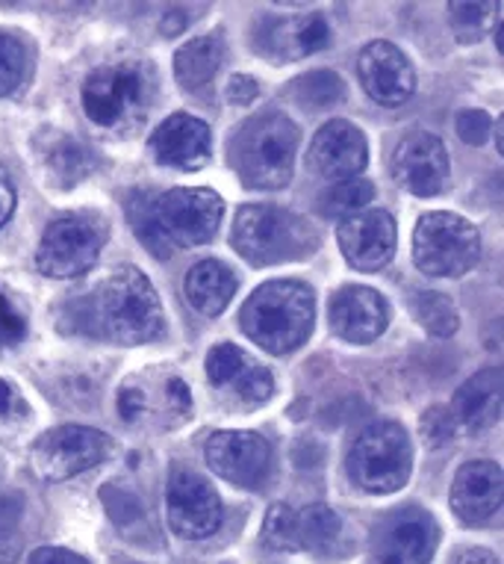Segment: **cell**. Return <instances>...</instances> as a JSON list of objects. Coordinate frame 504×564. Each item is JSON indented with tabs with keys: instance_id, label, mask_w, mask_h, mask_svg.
Here are the masks:
<instances>
[{
	"instance_id": "obj_1",
	"label": "cell",
	"mask_w": 504,
	"mask_h": 564,
	"mask_svg": "<svg viewBox=\"0 0 504 564\" xmlns=\"http://www.w3.org/2000/svg\"><path fill=\"white\" fill-rule=\"evenodd\" d=\"M165 328V314L154 284L145 272L121 267L103 278L101 284L65 305V332L139 346L156 340Z\"/></svg>"
},
{
	"instance_id": "obj_2",
	"label": "cell",
	"mask_w": 504,
	"mask_h": 564,
	"mask_svg": "<svg viewBox=\"0 0 504 564\" xmlns=\"http://www.w3.org/2000/svg\"><path fill=\"white\" fill-rule=\"evenodd\" d=\"M242 332L272 355H286L298 349L316 323V296L304 281L277 278L251 293L242 314Z\"/></svg>"
},
{
	"instance_id": "obj_3",
	"label": "cell",
	"mask_w": 504,
	"mask_h": 564,
	"mask_svg": "<svg viewBox=\"0 0 504 564\" xmlns=\"http://www.w3.org/2000/svg\"><path fill=\"white\" fill-rule=\"evenodd\" d=\"M298 128L284 112H260L233 137L230 163L239 181L251 189H281L293 181Z\"/></svg>"
},
{
	"instance_id": "obj_4",
	"label": "cell",
	"mask_w": 504,
	"mask_h": 564,
	"mask_svg": "<svg viewBox=\"0 0 504 564\" xmlns=\"http://www.w3.org/2000/svg\"><path fill=\"white\" fill-rule=\"evenodd\" d=\"M230 240L251 267H272L313 254L319 237L304 216L272 204H245L237 210Z\"/></svg>"
},
{
	"instance_id": "obj_5",
	"label": "cell",
	"mask_w": 504,
	"mask_h": 564,
	"mask_svg": "<svg viewBox=\"0 0 504 564\" xmlns=\"http://www.w3.org/2000/svg\"><path fill=\"white\" fill-rule=\"evenodd\" d=\"M156 93V77L147 63L103 65L83 80V110L101 128H119L142 119Z\"/></svg>"
},
{
	"instance_id": "obj_6",
	"label": "cell",
	"mask_w": 504,
	"mask_h": 564,
	"mask_svg": "<svg viewBox=\"0 0 504 564\" xmlns=\"http://www.w3.org/2000/svg\"><path fill=\"white\" fill-rule=\"evenodd\" d=\"M413 470V444L407 429L395 420L369 423L349 453V473L369 494L404 488Z\"/></svg>"
},
{
	"instance_id": "obj_7",
	"label": "cell",
	"mask_w": 504,
	"mask_h": 564,
	"mask_svg": "<svg viewBox=\"0 0 504 564\" xmlns=\"http://www.w3.org/2000/svg\"><path fill=\"white\" fill-rule=\"evenodd\" d=\"M110 240V225L101 214H68L47 225L36 251L39 272L47 278H77L98 263Z\"/></svg>"
},
{
	"instance_id": "obj_8",
	"label": "cell",
	"mask_w": 504,
	"mask_h": 564,
	"mask_svg": "<svg viewBox=\"0 0 504 564\" xmlns=\"http://www.w3.org/2000/svg\"><path fill=\"white\" fill-rule=\"evenodd\" d=\"M481 258V234L463 216L425 214L413 231V260L431 278H458Z\"/></svg>"
},
{
	"instance_id": "obj_9",
	"label": "cell",
	"mask_w": 504,
	"mask_h": 564,
	"mask_svg": "<svg viewBox=\"0 0 504 564\" xmlns=\"http://www.w3.org/2000/svg\"><path fill=\"white\" fill-rule=\"evenodd\" d=\"M110 435L89 426H56L39 435L30 446V467L39 479L65 481L92 470L112 455Z\"/></svg>"
},
{
	"instance_id": "obj_10",
	"label": "cell",
	"mask_w": 504,
	"mask_h": 564,
	"mask_svg": "<svg viewBox=\"0 0 504 564\" xmlns=\"http://www.w3.org/2000/svg\"><path fill=\"white\" fill-rule=\"evenodd\" d=\"M154 216L172 246H204L219 231L224 204L219 193L204 186H177L156 195Z\"/></svg>"
},
{
	"instance_id": "obj_11",
	"label": "cell",
	"mask_w": 504,
	"mask_h": 564,
	"mask_svg": "<svg viewBox=\"0 0 504 564\" xmlns=\"http://www.w3.org/2000/svg\"><path fill=\"white\" fill-rule=\"evenodd\" d=\"M168 523L180 538H207L221 527V500L201 473L175 467L165 488Z\"/></svg>"
},
{
	"instance_id": "obj_12",
	"label": "cell",
	"mask_w": 504,
	"mask_h": 564,
	"mask_svg": "<svg viewBox=\"0 0 504 564\" xmlns=\"http://www.w3.org/2000/svg\"><path fill=\"white\" fill-rule=\"evenodd\" d=\"M440 544V527L431 511L398 509L375 532L377 564H431Z\"/></svg>"
},
{
	"instance_id": "obj_13",
	"label": "cell",
	"mask_w": 504,
	"mask_h": 564,
	"mask_svg": "<svg viewBox=\"0 0 504 564\" xmlns=\"http://www.w3.org/2000/svg\"><path fill=\"white\" fill-rule=\"evenodd\" d=\"M393 175L407 193L419 198L440 195L451 177L449 151L442 145V139L428 130L407 133L393 151Z\"/></svg>"
},
{
	"instance_id": "obj_14",
	"label": "cell",
	"mask_w": 504,
	"mask_h": 564,
	"mask_svg": "<svg viewBox=\"0 0 504 564\" xmlns=\"http://www.w3.org/2000/svg\"><path fill=\"white\" fill-rule=\"evenodd\" d=\"M369 163V145L363 130L346 119H333L321 124L307 149V169L325 181H349L358 177Z\"/></svg>"
},
{
	"instance_id": "obj_15",
	"label": "cell",
	"mask_w": 504,
	"mask_h": 564,
	"mask_svg": "<svg viewBox=\"0 0 504 564\" xmlns=\"http://www.w3.org/2000/svg\"><path fill=\"white\" fill-rule=\"evenodd\" d=\"M207 464L239 488H260L272 470V446L258 432H216L207 441Z\"/></svg>"
},
{
	"instance_id": "obj_16",
	"label": "cell",
	"mask_w": 504,
	"mask_h": 564,
	"mask_svg": "<svg viewBox=\"0 0 504 564\" xmlns=\"http://www.w3.org/2000/svg\"><path fill=\"white\" fill-rule=\"evenodd\" d=\"M358 75L366 95L381 107H402L416 93V72L402 47L393 42H369L358 56Z\"/></svg>"
},
{
	"instance_id": "obj_17",
	"label": "cell",
	"mask_w": 504,
	"mask_h": 564,
	"mask_svg": "<svg viewBox=\"0 0 504 564\" xmlns=\"http://www.w3.org/2000/svg\"><path fill=\"white\" fill-rule=\"evenodd\" d=\"M328 323L330 332L337 334L340 340L366 346V343L377 340L386 332L390 305L377 290L349 284V288L337 290L333 299H330Z\"/></svg>"
},
{
	"instance_id": "obj_18",
	"label": "cell",
	"mask_w": 504,
	"mask_h": 564,
	"mask_svg": "<svg viewBox=\"0 0 504 564\" xmlns=\"http://www.w3.org/2000/svg\"><path fill=\"white\" fill-rule=\"evenodd\" d=\"M258 51L266 59L277 63H293L304 56L316 54L321 47H328L330 30L325 15L310 12V15H275V19H260L254 30Z\"/></svg>"
},
{
	"instance_id": "obj_19",
	"label": "cell",
	"mask_w": 504,
	"mask_h": 564,
	"mask_svg": "<svg viewBox=\"0 0 504 564\" xmlns=\"http://www.w3.org/2000/svg\"><path fill=\"white\" fill-rule=\"evenodd\" d=\"M337 240L358 272H377L395 254V223L386 210H360L346 216L337 228Z\"/></svg>"
},
{
	"instance_id": "obj_20",
	"label": "cell",
	"mask_w": 504,
	"mask_h": 564,
	"mask_svg": "<svg viewBox=\"0 0 504 564\" xmlns=\"http://www.w3.org/2000/svg\"><path fill=\"white\" fill-rule=\"evenodd\" d=\"M502 500L504 476L495 462H467L451 481V511L467 527H484Z\"/></svg>"
},
{
	"instance_id": "obj_21",
	"label": "cell",
	"mask_w": 504,
	"mask_h": 564,
	"mask_svg": "<svg viewBox=\"0 0 504 564\" xmlns=\"http://www.w3.org/2000/svg\"><path fill=\"white\" fill-rule=\"evenodd\" d=\"M212 151L210 128L189 112H175L154 130L151 137V154L156 163L172 169H201L207 166Z\"/></svg>"
},
{
	"instance_id": "obj_22",
	"label": "cell",
	"mask_w": 504,
	"mask_h": 564,
	"mask_svg": "<svg viewBox=\"0 0 504 564\" xmlns=\"http://www.w3.org/2000/svg\"><path fill=\"white\" fill-rule=\"evenodd\" d=\"M502 370H498V367L481 370L469 381H463V388L454 393L451 416H454V423L467 429V432H484V429L498 423V416H502Z\"/></svg>"
},
{
	"instance_id": "obj_23",
	"label": "cell",
	"mask_w": 504,
	"mask_h": 564,
	"mask_svg": "<svg viewBox=\"0 0 504 564\" xmlns=\"http://www.w3.org/2000/svg\"><path fill=\"white\" fill-rule=\"evenodd\" d=\"M237 293V275L221 260H201L186 272V299L204 316H219Z\"/></svg>"
},
{
	"instance_id": "obj_24",
	"label": "cell",
	"mask_w": 504,
	"mask_h": 564,
	"mask_svg": "<svg viewBox=\"0 0 504 564\" xmlns=\"http://www.w3.org/2000/svg\"><path fill=\"white\" fill-rule=\"evenodd\" d=\"M221 56H224V45H221L219 33L198 36L193 42L180 45V51L175 54L177 84L189 89V93L204 89L216 77V72H219Z\"/></svg>"
},
{
	"instance_id": "obj_25",
	"label": "cell",
	"mask_w": 504,
	"mask_h": 564,
	"mask_svg": "<svg viewBox=\"0 0 504 564\" xmlns=\"http://www.w3.org/2000/svg\"><path fill=\"white\" fill-rule=\"evenodd\" d=\"M42 158H45L47 172L54 175V181L63 189H72L74 184H80L83 177L92 175V154L86 145H80L74 137L56 133L51 142H42Z\"/></svg>"
},
{
	"instance_id": "obj_26",
	"label": "cell",
	"mask_w": 504,
	"mask_h": 564,
	"mask_svg": "<svg viewBox=\"0 0 504 564\" xmlns=\"http://www.w3.org/2000/svg\"><path fill=\"white\" fill-rule=\"evenodd\" d=\"M154 202V193L136 189V193L128 198V223L130 228H133V234L139 237V242H142L151 254H156L160 260H168L172 258V251H175V246L165 240V234L160 231V225H156Z\"/></svg>"
},
{
	"instance_id": "obj_27",
	"label": "cell",
	"mask_w": 504,
	"mask_h": 564,
	"mask_svg": "<svg viewBox=\"0 0 504 564\" xmlns=\"http://www.w3.org/2000/svg\"><path fill=\"white\" fill-rule=\"evenodd\" d=\"M413 316L431 337H451L460 328L458 305L437 290H423L413 296Z\"/></svg>"
},
{
	"instance_id": "obj_28",
	"label": "cell",
	"mask_w": 504,
	"mask_h": 564,
	"mask_svg": "<svg viewBox=\"0 0 504 564\" xmlns=\"http://www.w3.org/2000/svg\"><path fill=\"white\" fill-rule=\"evenodd\" d=\"M33 54L28 42L15 33H0V98L21 93L30 80Z\"/></svg>"
},
{
	"instance_id": "obj_29",
	"label": "cell",
	"mask_w": 504,
	"mask_h": 564,
	"mask_svg": "<svg viewBox=\"0 0 504 564\" xmlns=\"http://www.w3.org/2000/svg\"><path fill=\"white\" fill-rule=\"evenodd\" d=\"M502 15V3H449L451 30L460 45H478Z\"/></svg>"
},
{
	"instance_id": "obj_30",
	"label": "cell",
	"mask_w": 504,
	"mask_h": 564,
	"mask_svg": "<svg viewBox=\"0 0 504 564\" xmlns=\"http://www.w3.org/2000/svg\"><path fill=\"white\" fill-rule=\"evenodd\" d=\"M289 89H293L295 101L307 110H328L346 98V84L337 72H310V75L298 77Z\"/></svg>"
},
{
	"instance_id": "obj_31",
	"label": "cell",
	"mask_w": 504,
	"mask_h": 564,
	"mask_svg": "<svg viewBox=\"0 0 504 564\" xmlns=\"http://www.w3.org/2000/svg\"><path fill=\"white\" fill-rule=\"evenodd\" d=\"M298 514V541H302V550H321L328 546L333 538L340 535V518L337 511L321 506V502H313L307 509L295 511Z\"/></svg>"
},
{
	"instance_id": "obj_32",
	"label": "cell",
	"mask_w": 504,
	"mask_h": 564,
	"mask_svg": "<svg viewBox=\"0 0 504 564\" xmlns=\"http://www.w3.org/2000/svg\"><path fill=\"white\" fill-rule=\"evenodd\" d=\"M260 538H263V544H266L269 550H277V553H298V550H302V541H298V514H295L286 502H275V506L266 511Z\"/></svg>"
},
{
	"instance_id": "obj_33",
	"label": "cell",
	"mask_w": 504,
	"mask_h": 564,
	"mask_svg": "<svg viewBox=\"0 0 504 564\" xmlns=\"http://www.w3.org/2000/svg\"><path fill=\"white\" fill-rule=\"evenodd\" d=\"M372 198H375V184L372 181L349 177V181H340V184L330 186V193L325 195V214L346 219V216L360 214L363 207H369Z\"/></svg>"
},
{
	"instance_id": "obj_34",
	"label": "cell",
	"mask_w": 504,
	"mask_h": 564,
	"mask_svg": "<svg viewBox=\"0 0 504 564\" xmlns=\"http://www.w3.org/2000/svg\"><path fill=\"white\" fill-rule=\"evenodd\" d=\"M251 358H248L245 351L233 346V343H219V346H212L210 355H207V376H210L212 384H219V388H233L245 370L251 367Z\"/></svg>"
},
{
	"instance_id": "obj_35",
	"label": "cell",
	"mask_w": 504,
	"mask_h": 564,
	"mask_svg": "<svg viewBox=\"0 0 504 564\" xmlns=\"http://www.w3.org/2000/svg\"><path fill=\"white\" fill-rule=\"evenodd\" d=\"M101 502H103V509L110 511V518L116 527L130 529L145 520V509H142V502H139L136 494L124 488V485H116V481H112V485H103Z\"/></svg>"
},
{
	"instance_id": "obj_36",
	"label": "cell",
	"mask_w": 504,
	"mask_h": 564,
	"mask_svg": "<svg viewBox=\"0 0 504 564\" xmlns=\"http://www.w3.org/2000/svg\"><path fill=\"white\" fill-rule=\"evenodd\" d=\"M21 500L19 497H3L0 500V564H15L21 555Z\"/></svg>"
},
{
	"instance_id": "obj_37",
	"label": "cell",
	"mask_w": 504,
	"mask_h": 564,
	"mask_svg": "<svg viewBox=\"0 0 504 564\" xmlns=\"http://www.w3.org/2000/svg\"><path fill=\"white\" fill-rule=\"evenodd\" d=\"M454 429H458V423H454V416H451L449 408L434 405L425 411L419 432H423L425 444L431 446V449H437V446L449 444L451 437H454Z\"/></svg>"
},
{
	"instance_id": "obj_38",
	"label": "cell",
	"mask_w": 504,
	"mask_h": 564,
	"mask_svg": "<svg viewBox=\"0 0 504 564\" xmlns=\"http://www.w3.org/2000/svg\"><path fill=\"white\" fill-rule=\"evenodd\" d=\"M239 397L248 399V402H266L272 397V390H275V379H272V372L266 367H260V364H251L245 370V376L233 384Z\"/></svg>"
},
{
	"instance_id": "obj_39",
	"label": "cell",
	"mask_w": 504,
	"mask_h": 564,
	"mask_svg": "<svg viewBox=\"0 0 504 564\" xmlns=\"http://www.w3.org/2000/svg\"><path fill=\"white\" fill-rule=\"evenodd\" d=\"M454 128H458V137L467 145H484L486 139H490V130H493V119L484 110H463Z\"/></svg>"
},
{
	"instance_id": "obj_40",
	"label": "cell",
	"mask_w": 504,
	"mask_h": 564,
	"mask_svg": "<svg viewBox=\"0 0 504 564\" xmlns=\"http://www.w3.org/2000/svg\"><path fill=\"white\" fill-rule=\"evenodd\" d=\"M28 334V323L15 305H12L10 296L0 293V346H15V343L24 340Z\"/></svg>"
},
{
	"instance_id": "obj_41",
	"label": "cell",
	"mask_w": 504,
	"mask_h": 564,
	"mask_svg": "<svg viewBox=\"0 0 504 564\" xmlns=\"http://www.w3.org/2000/svg\"><path fill=\"white\" fill-rule=\"evenodd\" d=\"M30 564H92L89 558L63 550V546H39L36 553L30 555Z\"/></svg>"
},
{
	"instance_id": "obj_42",
	"label": "cell",
	"mask_w": 504,
	"mask_h": 564,
	"mask_svg": "<svg viewBox=\"0 0 504 564\" xmlns=\"http://www.w3.org/2000/svg\"><path fill=\"white\" fill-rule=\"evenodd\" d=\"M258 80H251V77L245 75H233L228 80V101L245 107V104H251L258 98Z\"/></svg>"
},
{
	"instance_id": "obj_43",
	"label": "cell",
	"mask_w": 504,
	"mask_h": 564,
	"mask_svg": "<svg viewBox=\"0 0 504 564\" xmlns=\"http://www.w3.org/2000/svg\"><path fill=\"white\" fill-rule=\"evenodd\" d=\"M12 210H15V186L7 177V172L0 169V225L10 223Z\"/></svg>"
},
{
	"instance_id": "obj_44",
	"label": "cell",
	"mask_w": 504,
	"mask_h": 564,
	"mask_svg": "<svg viewBox=\"0 0 504 564\" xmlns=\"http://www.w3.org/2000/svg\"><path fill=\"white\" fill-rule=\"evenodd\" d=\"M165 393H168V402H172V405H175L180 414H186V411H189V405H193V397H189L186 381L168 379L165 381Z\"/></svg>"
},
{
	"instance_id": "obj_45",
	"label": "cell",
	"mask_w": 504,
	"mask_h": 564,
	"mask_svg": "<svg viewBox=\"0 0 504 564\" xmlns=\"http://www.w3.org/2000/svg\"><path fill=\"white\" fill-rule=\"evenodd\" d=\"M186 24H189V21H186L184 10H168V12H165V19H163V24H160V28H163L165 36H177L180 30H186Z\"/></svg>"
},
{
	"instance_id": "obj_46",
	"label": "cell",
	"mask_w": 504,
	"mask_h": 564,
	"mask_svg": "<svg viewBox=\"0 0 504 564\" xmlns=\"http://www.w3.org/2000/svg\"><path fill=\"white\" fill-rule=\"evenodd\" d=\"M19 405H21L19 393L12 390V384H7V381L0 379V416H10Z\"/></svg>"
},
{
	"instance_id": "obj_47",
	"label": "cell",
	"mask_w": 504,
	"mask_h": 564,
	"mask_svg": "<svg viewBox=\"0 0 504 564\" xmlns=\"http://www.w3.org/2000/svg\"><path fill=\"white\" fill-rule=\"evenodd\" d=\"M454 564H498V558L486 550H467L454 558Z\"/></svg>"
},
{
	"instance_id": "obj_48",
	"label": "cell",
	"mask_w": 504,
	"mask_h": 564,
	"mask_svg": "<svg viewBox=\"0 0 504 564\" xmlns=\"http://www.w3.org/2000/svg\"><path fill=\"white\" fill-rule=\"evenodd\" d=\"M495 47H498V54L504 51V30L498 28V36H495Z\"/></svg>"
}]
</instances>
